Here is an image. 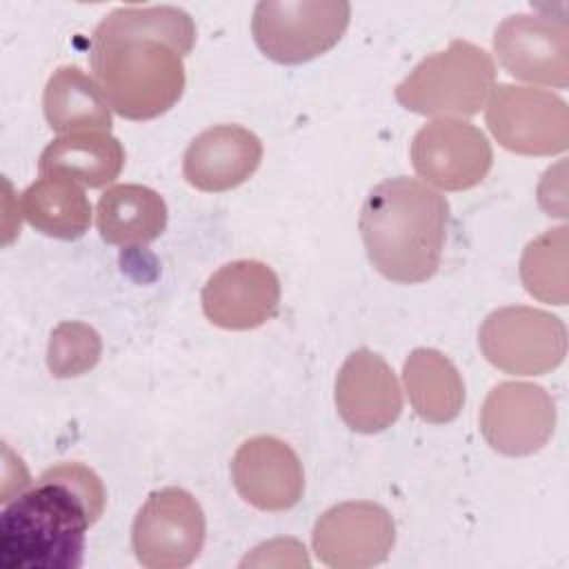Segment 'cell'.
I'll list each match as a JSON object with an SVG mask.
<instances>
[{
	"label": "cell",
	"instance_id": "15",
	"mask_svg": "<svg viewBox=\"0 0 569 569\" xmlns=\"http://www.w3.org/2000/svg\"><path fill=\"white\" fill-rule=\"evenodd\" d=\"M236 491L256 509L284 511L305 493V471L296 451L273 436L244 440L231 460Z\"/></svg>",
	"mask_w": 569,
	"mask_h": 569
},
{
	"label": "cell",
	"instance_id": "4",
	"mask_svg": "<svg viewBox=\"0 0 569 569\" xmlns=\"http://www.w3.org/2000/svg\"><path fill=\"white\" fill-rule=\"evenodd\" d=\"M496 87L491 56L467 40H451L445 51L427 56L398 87L396 100L422 116H473Z\"/></svg>",
	"mask_w": 569,
	"mask_h": 569
},
{
	"label": "cell",
	"instance_id": "18",
	"mask_svg": "<svg viewBox=\"0 0 569 569\" xmlns=\"http://www.w3.org/2000/svg\"><path fill=\"white\" fill-rule=\"evenodd\" d=\"M96 224L104 242L140 247L164 231L167 204L158 191L144 184H116L100 196Z\"/></svg>",
	"mask_w": 569,
	"mask_h": 569
},
{
	"label": "cell",
	"instance_id": "9",
	"mask_svg": "<svg viewBox=\"0 0 569 569\" xmlns=\"http://www.w3.org/2000/svg\"><path fill=\"white\" fill-rule=\"evenodd\" d=\"M411 164L429 184L462 191L485 180L493 164V151L476 124L458 118H436L413 136Z\"/></svg>",
	"mask_w": 569,
	"mask_h": 569
},
{
	"label": "cell",
	"instance_id": "21",
	"mask_svg": "<svg viewBox=\"0 0 569 569\" xmlns=\"http://www.w3.org/2000/svg\"><path fill=\"white\" fill-rule=\"evenodd\" d=\"M20 213L36 231L60 240H76L91 224V202L82 187L58 176L31 182L22 191Z\"/></svg>",
	"mask_w": 569,
	"mask_h": 569
},
{
	"label": "cell",
	"instance_id": "22",
	"mask_svg": "<svg viewBox=\"0 0 569 569\" xmlns=\"http://www.w3.org/2000/svg\"><path fill=\"white\" fill-rule=\"evenodd\" d=\"M567 227L533 238L520 258V280L540 302L567 305Z\"/></svg>",
	"mask_w": 569,
	"mask_h": 569
},
{
	"label": "cell",
	"instance_id": "3",
	"mask_svg": "<svg viewBox=\"0 0 569 569\" xmlns=\"http://www.w3.org/2000/svg\"><path fill=\"white\" fill-rule=\"evenodd\" d=\"M449 202L427 182L396 176L376 184L360 209V236L371 264L391 282L429 280L440 264Z\"/></svg>",
	"mask_w": 569,
	"mask_h": 569
},
{
	"label": "cell",
	"instance_id": "13",
	"mask_svg": "<svg viewBox=\"0 0 569 569\" xmlns=\"http://www.w3.org/2000/svg\"><path fill=\"white\" fill-rule=\"evenodd\" d=\"M280 280L260 260H233L209 276L202 287V311L222 329H253L276 316Z\"/></svg>",
	"mask_w": 569,
	"mask_h": 569
},
{
	"label": "cell",
	"instance_id": "10",
	"mask_svg": "<svg viewBox=\"0 0 569 569\" xmlns=\"http://www.w3.org/2000/svg\"><path fill=\"white\" fill-rule=\"evenodd\" d=\"M500 67L525 82L565 89L569 84V27L565 18L516 13L493 33Z\"/></svg>",
	"mask_w": 569,
	"mask_h": 569
},
{
	"label": "cell",
	"instance_id": "14",
	"mask_svg": "<svg viewBox=\"0 0 569 569\" xmlns=\"http://www.w3.org/2000/svg\"><path fill=\"white\" fill-rule=\"evenodd\" d=\"M336 409L360 433L389 429L402 411V393L387 360L371 349H356L336 376Z\"/></svg>",
	"mask_w": 569,
	"mask_h": 569
},
{
	"label": "cell",
	"instance_id": "11",
	"mask_svg": "<svg viewBox=\"0 0 569 569\" xmlns=\"http://www.w3.org/2000/svg\"><path fill=\"white\" fill-rule=\"evenodd\" d=\"M313 551L333 569H365L387 560L396 542L391 513L369 500L340 502L313 525Z\"/></svg>",
	"mask_w": 569,
	"mask_h": 569
},
{
	"label": "cell",
	"instance_id": "2",
	"mask_svg": "<svg viewBox=\"0 0 569 569\" xmlns=\"http://www.w3.org/2000/svg\"><path fill=\"white\" fill-rule=\"evenodd\" d=\"M107 491L82 462L49 467L33 489L18 493L0 516L4 569H78L87 529L102 516Z\"/></svg>",
	"mask_w": 569,
	"mask_h": 569
},
{
	"label": "cell",
	"instance_id": "17",
	"mask_svg": "<svg viewBox=\"0 0 569 569\" xmlns=\"http://www.w3.org/2000/svg\"><path fill=\"white\" fill-rule=\"evenodd\" d=\"M42 109L56 133H109L111 104L98 82L76 64L58 67L47 80Z\"/></svg>",
	"mask_w": 569,
	"mask_h": 569
},
{
	"label": "cell",
	"instance_id": "1",
	"mask_svg": "<svg viewBox=\"0 0 569 569\" xmlns=\"http://www.w3.org/2000/svg\"><path fill=\"white\" fill-rule=\"evenodd\" d=\"M196 42L191 16L171 4L118 7L91 36V71L111 109L127 120L169 111L184 91V62Z\"/></svg>",
	"mask_w": 569,
	"mask_h": 569
},
{
	"label": "cell",
	"instance_id": "20",
	"mask_svg": "<svg viewBox=\"0 0 569 569\" xmlns=\"http://www.w3.org/2000/svg\"><path fill=\"white\" fill-rule=\"evenodd\" d=\"M402 380L413 411L433 425L453 420L465 405V382L438 349H413L402 365Z\"/></svg>",
	"mask_w": 569,
	"mask_h": 569
},
{
	"label": "cell",
	"instance_id": "12",
	"mask_svg": "<svg viewBox=\"0 0 569 569\" xmlns=\"http://www.w3.org/2000/svg\"><path fill=\"white\" fill-rule=\"evenodd\" d=\"M553 429L556 405L549 391L533 382H500L480 409V431L487 445L505 456L540 451Z\"/></svg>",
	"mask_w": 569,
	"mask_h": 569
},
{
	"label": "cell",
	"instance_id": "6",
	"mask_svg": "<svg viewBox=\"0 0 569 569\" xmlns=\"http://www.w3.org/2000/svg\"><path fill=\"white\" fill-rule=\"evenodd\" d=\"M478 345L485 358L500 371L542 376L565 360L567 329L549 311L511 305L485 318L478 331Z\"/></svg>",
	"mask_w": 569,
	"mask_h": 569
},
{
	"label": "cell",
	"instance_id": "8",
	"mask_svg": "<svg viewBox=\"0 0 569 569\" xmlns=\"http://www.w3.org/2000/svg\"><path fill=\"white\" fill-rule=\"evenodd\" d=\"M204 513L198 500L180 487L149 493L136 513L131 545L136 558L149 569L189 567L204 545Z\"/></svg>",
	"mask_w": 569,
	"mask_h": 569
},
{
	"label": "cell",
	"instance_id": "7",
	"mask_svg": "<svg viewBox=\"0 0 569 569\" xmlns=\"http://www.w3.org/2000/svg\"><path fill=\"white\" fill-rule=\"evenodd\" d=\"M485 120L493 138L520 156H553L569 147V107L545 89L493 87Z\"/></svg>",
	"mask_w": 569,
	"mask_h": 569
},
{
	"label": "cell",
	"instance_id": "19",
	"mask_svg": "<svg viewBox=\"0 0 569 569\" xmlns=\"http://www.w3.org/2000/svg\"><path fill=\"white\" fill-rule=\"evenodd\" d=\"M124 164V149L109 133H73L51 140L38 160L42 176H58L100 189L113 182Z\"/></svg>",
	"mask_w": 569,
	"mask_h": 569
},
{
	"label": "cell",
	"instance_id": "5",
	"mask_svg": "<svg viewBox=\"0 0 569 569\" xmlns=\"http://www.w3.org/2000/svg\"><path fill=\"white\" fill-rule=\"evenodd\" d=\"M345 0H262L251 31L260 51L282 64H300L327 53L349 27Z\"/></svg>",
	"mask_w": 569,
	"mask_h": 569
},
{
	"label": "cell",
	"instance_id": "23",
	"mask_svg": "<svg viewBox=\"0 0 569 569\" xmlns=\"http://www.w3.org/2000/svg\"><path fill=\"white\" fill-rule=\"evenodd\" d=\"M102 356L100 333L78 320L60 322L47 345V367L53 378H76L91 371Z\"/></svg>",
	"mask_w": 569,
	"mask_h": 569
},
{
	"label": "cell",
	"instance_id": "16",
	"mask_svg": "<svg viewBox=\"0 0 569 569\" xmlns=\"http://www.w3.org/2000/svg\"><path fill=\"white\" fill-rule=\"evenodd\" d=\"M260 160L262 142L253 131L240 124H216L189 142L182 173L200 191H229L249 180Z\"/></svg>",
	"mask_w": 569,
	"mask_h": 569
}]
</instances>
